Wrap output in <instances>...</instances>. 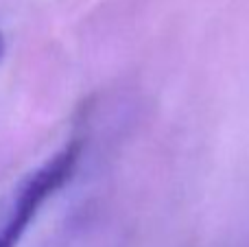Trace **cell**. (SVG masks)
I'll use <instances>...</instances> for the list:
<instances>
[{
    "label": "cell",
    "instance_id": "cell-1",
    "mask_svg": "<svg viewBox=\"0 0 249 247\" xmlns=\"http://www.w3.org/2000/svg\"><path fill=\"white\" fill-rule=\"evenodd\" d=\"M81 156V142L72 140L39 169H35L16 191L13 204L0 226V247H18L39 208L72 177Z\"/></svg>",
    "mask_w": 249,
    "mask_h": 247
},
{
    "label": "cell",
    "instance_id": "cell-2",
    "mask_svg": "<svg viewBox=\"0 0 249 247\" xmlns=\"http://www.w3.org/2000/svg\"><path fill=\"white\" fill-rule=\"evenodd\" d=\"M2 53H4V39H2V35H0V57H2Z\"/></svg>",
    "mask_w": 249,
    "mask_h": 247
}]
</instances>
